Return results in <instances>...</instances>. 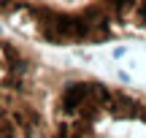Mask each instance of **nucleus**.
<instances>
[{
	"label": "nucleus",
	"mask_w": 146,
	"mask_h": 138,
	"mask_svg": "<svg viewBox=\"0 0 146 138\" xmlns=\"http://www.w3.org/2000/svg\"><path fill=\"white\" fill-rule=\"evenodd\" d=\"M0 30L49 46H98L119 33V22L106 0H0Z\"/></svg>",
	"instance_id": "1"
},
{
	"label": "nucleus",
	"mask_w": 146,
	"mask_h": 138,
	"mask_svg": "<svg viewBox=\"0 0 146 138\" xmlns=\"http://www.w3.org/2000/svg\"><path fill=\"white\" fill-rule=\"evenodd\" d=\"M38 76V57L0 30V138H46Z\"/></svg>",
	"instance_id": "2"
}]
</instances>
